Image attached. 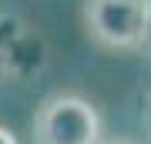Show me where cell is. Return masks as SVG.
<instances>
[{
	"label": "cell",
	"mask_w": 151,
	"mask_h": 144,
	"mask_svg": "<svg viewBox=\"0 0 151 144\" xmlns=\"http://www.w3.org/2000/svg\"><path fill=\"white\" fill-rule=\"evenodd\" d=\"M101 144H134V141H128V138H111V141H101Z\"/></svg>",
	"instance_id": "6"
},
{
	"label": "cell",
	"mask_w": 151,
	"mask_h": 144,
	"mask_svg": "<svg viewBox=\"0 0 151 144\" xmlns=\"http://www.w3.org/2000/svg\"><path fill=\"white\" fill-rule=\"evenodd\" d=\"M81 20L97 47L138 50L145 34V0H84Z\"/></svg>",
	"instance_id": "2"
},
{
	"label": "cell",
	"mask_w": 151,
	"mask_h": 144,
	"mask_svg": "<svg viewBox=\"0 0 151 144\" xmlns=\"http://www.w3.org/2000/svg\"><path fill=\"white\" fill-rule=\"evenodd\" d=\"M47 67V44L17 14L0 10V80H27Z\"/></svg>",
	"instance_id": "3"
},
{
	"label": "cell",
	"mask_w": 151,
	"mask_h": 144,
	"mask_svg": "<svg viewBox=\"0 0 151 144\" xmlns=\"http://www.w3.org/2000/svg\"><path fill=\"white\" fill-rule=\"evenodd\" d=\"M148 57H151V0H145V34H141V47Z\"/></svg>",
	"instance_id": "4"
},
{
	"label": "cell",
	"mask_w": 151,
	"mask_h": 144,
	"mask_svg": "<svg viewBox=\"0 0 151 144\" xmlns=\"http://www.w3.org/2000/svg\"><path fill=\"white\" fill-rule=\"evenodd\" d=\"M0 144H17L14 131H10V128H4V124H0Z\"/></svg>",
	"instance_id": "5"
},
{
	"label": "cell",
	"mask_w": 151,
	"mask_h": 144,
	"mask_svg": "<svg viewBox=\"0 0 151 144\" xmlns=\"http://www.w3.org/2000/svg\"><path fill=\"white\" fill-rule=\"evenodd\" d=\"M34 144H101V114L81 94H50L34 114Z\"/></svg>",
	"instance_id": "1"
}]
</instances>
